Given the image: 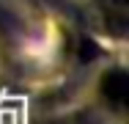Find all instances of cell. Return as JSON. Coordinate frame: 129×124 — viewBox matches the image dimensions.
Listing matches in <instances>:
<instances>
[{
	"mask_svg": "<svg viewBox=\"0 0 129 124\" xmlns=\"http://www.w3.org/2000/svg\"><path fill=\"white\" fill-rule=\"evenodd\" d=\"M102 91H104V99H107L110 105L124 108L129 102V80H126V74L121 72V69L107 72L104 80H102Z\"/></svg>",
	"mask_w": 129,
	"mask_h": 124,
	"instance_id": "6da1fadb",
	"label": "cell"
}]
</instances>
